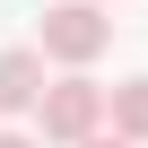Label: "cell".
Instances as JSON below:
<instances>
[{
    "label": "cell",
    "instance_id": "cell-4",
    "mask_svg": "<svg viewBox=\"0 0 148 148\" xmlns=\"http://www.w3.org/2000/svg\"><path fill=\"white\" fill-rule=\"evenodd\" d=\"M105 113H113V139H148V79H122V87H105Z\"/></svg>",
    "mask_w": 148,
    "mask_h": 148
},
{
    "label": "cell",
    "instance_id": "cell-6",
    "mask_svg": "<svg viewBox=\"0 0 148 148\" xmlns=\"http://www.w3.org/2000/svg\"><path fill=\"white\" fill-rule=\"evenodd\" d=\"M79 148H131V139H105V131H96V139H79Z\"/></svg>",
    "mask_w": 148,
    "mask_h": 148
},
{
    "label": "cell",
    "instance_id": "cell-1",
    "mask_svg": "<svg viewBox=\"0 0 148 148\" xmlns=\"http://www.w3.org/2000/svg\"><path fill=\"white\" fill-rule=\"evenodd\" d=\"M113 44V18L96 9V0H52V9H44V61H70V70H87L96 52Z\"/></svg>",
    "mask_w": 148,
    "mask_h": 148
},
{
    "label": "cell",
    "instance_id": "cell-3",
    "mask_svg": "<svg viewBox=\"0 0 148 148\" xmlns=\"http://www.w3.org/2000/svg\"><path fill=\"white\" fill-rule=\"evenodd\" d=\"M35 96H44V52L9 44L0 52V113H35Z\"/></svg>",
    "mask_w": 148,
    "mask_h": 148
},
{
    "label": "cell",
    "instance_id": "cell-5",
    "mask_svg": "<svg viewBox=\"0 0 148 148\" xmlns=\"http://www.w3.org/2000/svg\"><path fill=\"white\" fill-rule=\"evenodd\" d=\"M0 148H44V139H26V131H0Z\"/></svg>",
    "mask_w": 148,
    "mask_h": 148
},
{
    "label": "cell",
    "instance_id": "cell-2",
    "mask_svg": "<svg viewBox=\"0 0 148 148\" xmlns=\"http://www.w3.org/2000/svg\"><path fill=\"white\" fill-rule=\"evenodd\" d=\"M35 113H44V131L35 139H61V148H79V139H96V122H105V87L96 79H44V96H35Z\"/></svg>",
    "mask_w": 148,
    "mask_h": 148
}]
</instances>
